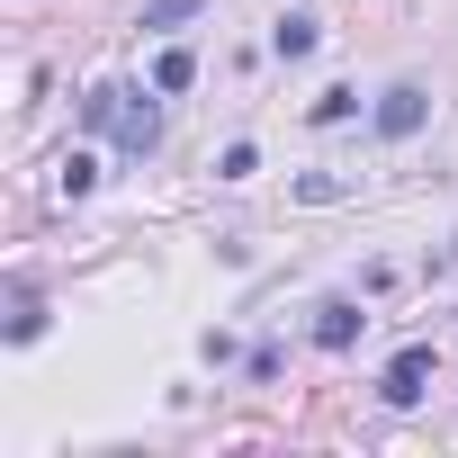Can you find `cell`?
<instances>
[{"mask_svg": "<svg viewBox=\"0 0 458 458\" xmlns=\"http://www.w3.org/2000/svg\"><path fill=\"white\" fill-rule=\"evenodd\" d=\"M270 46H279V64H306V55H315V19H306V10H288V19L270 28Z\"/></svg>", "mask_w": 458, "mask_h": 458, "instance_id": "obj_6", "label": "cell"}, {"mask_svg": "<svg viewBox=\"0 0 458 458\" xmlns=\"http://www.w3.org/2000/svg\"><path fill=\"white\" fill-rule=\"evenodd\" d=\"M351 108H360V90H324V99H315V126H342Z\"/></svg>", "mask_w": 458, "mask_h": 458, "instance_id": "obj_11", "label": "cell"}, {"mask_svg": "<svg viewBox=\"0 0 458 458\" xmlns=\"http://www.w3.org/2000/svg\"><path fill=\"white\" fill-rule=\"evenodd\" d=\"M369 117H377V135H386V144H413V135H422V117H431V90H422V81H395V90H377V108H369Z\"/></svg>", "mask_w": 458, "mask_h": 458, "instance_id": "obj_1", "label": "cell"}, {"mask_svg": "<svg viewBox=\"0 0 458 458\" xmlns=\"http://www.w3.org/2000/svg\"><path fill=\"white\" fill-rule=\"evenodd\" d=\"M189 81H198V55H189V46H171V55L153 64V90H162V99H180Z\"/></svg>", "mask_w": 458, "mask_h": 458, "instance_id": "obj_7", "label": "cell"}, {"mask_svg": "<svg viewBox=\"0 0 458 458\" xmlns=\"http://www.w3.org/2000/svg\"><path fill=\"white\" fill-rule=\"evenodd\" d=\"M449 261H458V252H449Z\"/></svg>", "mask_w": 458, "mask_h": 458, "instance_id": "obj_14", "label": "cell"}, {"mask_svg": "<svg viewBox=\"0 0 458 458\" xmlns=\"http://www.w3.org/2000/svg\"><path fill=\"white\" fill-rule=\"evenodd\" d=\"M422 377H431V342L395 351V360H386V404H413V395H422Z\"/></svg>", "mask_w": 458, "mask_h": 458, "instance_id": "obj_4", "label": "cell"}, {"mask_svg": "<svg viewBox=\"0 0 458 458\" xmlns=\"http://www.w3.org/2000/svg\"><path fill=\"white\" fill-rule=\"evenodd\" d=\"M117 108H126V90H117V81H99V90L81 99V126H117Z\"/></svg>", "mask_w": 458, "mask_h": 458, "instance_id": "obj_9", "label": "cell"}, {"mask_svg": "<svg viewBox=\"0 0 458 458\" xmlns=\"http://www.w3.org/2000/svg\"><path fill=\"white\" fill-rule=\"evenodd\" d=\"M252 171H261L252 144H225V153H216V180H252Z\"/></svg>", "mask_w": 458, "mask_h": 458, "instance_id": "obj_10", "label": "cell"}, {"mask_svg": "<svg viewBox=\"0 0 458 458\" xmlns=\"http://www.w3.org/2000/svg\"><path fill=\"white\" fill-rule=\"evenodd\" d=\"M117 144H126V153H135V162H144V153H153V144H162V108H153V99H144V90H126V108H117Z\"/></svg>", "mask_w": 458, "mask_h": 458, "instance_id": "obj_2", "label": "cell"}, {"mask_svg": "<svg viewBox=\"0 0 458 458\" xmlns=\"http://www.w3.org/2000/svg\"><path fill=\"white\" fill-rule=\"evenodd\" d=\"M90 180H99V162H90V153H72V162H64V198H90Z\"/></svg>", "mask_w": 458, "mask_h": 458, "instance_id": "obj_12", "label": "cell"}, {"mask_svg": "<svg viewBox=\"0 0 458 458\" xmlns=\"http://www.w3.org/2000/svg\"><path fill=\"white\" fill-rule=\"evenodd\" d=\"M342 189H351L342 171H315V180H297V198H306V207H324V198H342Z\"/></svg>", "mask_w": 458, "mask_h": 458, "instance_id": "obj_13", "label": "cell"}, {"mask_svg": "<svg viewBox=\"0 0 458 458\" xmlns=\"http://www.w3.org/2000/svg\"><path fill=\"white\" fill-rule=\"evenodd\" d=\"M360 324H369V315H360L351 297H324V306H315V342H324V351H351Z\"/></svg>", "mask_w": 458, "mask_h": 458, "instance_id": "obj_3", "label": "cell"}, {"mask_svg": "<svg viewBox=\"0 0 458 458\" xmlns=\"http://www.w3.org/2000/svg\"><path fill=\"white\" fill-rule=\"evenodd\" d=\"M37 333H46V297L19 279V297H10V342H37Z\"/></svg>", "mask_w": 458, "mask_h": 458, "instance_id": "obj_8", "label": "cell"}, {"mask_svg": "<svg viewBox=\"0 0 458 458\" xmlns=\"http://www.w3.org/2000/svg\"><path fill=\"white\" fill-rule=\"evenodd\" d=\"M198 10H216V0H144V19H135V28H144V37H171V28H189Z\"/></svg>", "mask_w": 458, "mask_h": 458, "instance_id": "obj_5", "label": "cell"}]
</instances>
